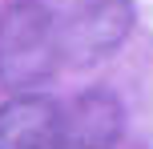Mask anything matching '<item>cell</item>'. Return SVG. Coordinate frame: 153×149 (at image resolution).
Wrapping results in <instances>:
<instances>
[{"instance_id":"cell-4","label":"cell","mask_w":153,"mask_h":149,"mask_svg":"<svg viewBox=\"0 0 153 149\" xmlns=\"http://www.w3.org/2000/svg\"><path fill=\"white\" fill-rule=\"evenodd\" d=\"M125 133V109L109 89H85L65 109V149H113Z\"/></svg>"},{"instance_id":"cell-1","label":"cell","mask_w":153,"mask_h":149,"mask_svg":"<svg viewBox=\"0 0 153 149\" xmlns=\"http://www.w3.org/2000/svg\"><path fill=\"white\" fill-rule=\"evenodd\" d=\"M61 64L53 16L45 0H16L0 16V81L12 89H32L48 81Z\"/></svg>"},{"instance_id":"cell-2","label":"cell","mask_w":153,"mask_h":149,"mask_svg":"<svg viewBox=\"0 0 153 149\" xmlns=\"http://www.w3.org/2000/svg\"><path fill=\"white\" fill-rule=\"evenodd\" d=\"M53 16L56 48L69 64H93L117 53L133 28L129 0H45Z\"/></svg>"},{"instance_id":"cell-3","label":"cell","mask_w":153,"mask_h":149,"mask_svg":"<svg viewBox=\"0 0 153 149\" xmlns=\"http://www.w3.org/2000/svg\"><path fill=\"white\" fill-rule=\"evenodd\" d=\"M0 149H65V113L45 93H16L0 105Z\"/></svg>"}]
</instances>
